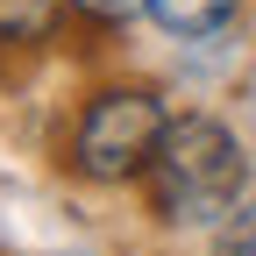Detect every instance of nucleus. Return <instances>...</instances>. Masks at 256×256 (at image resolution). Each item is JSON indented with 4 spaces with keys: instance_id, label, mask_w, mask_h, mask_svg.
<instances>
[{
    "instance_id": "obj_1",
    "label": "nucleus",
    "mask_w": 256,
    "mask_h": 256,
    "mask_svg": "<svg viewBox=\"0 0 256 256\" xmlns=\"http://www.w3.org/2000/svg\"><path fill=\"white\" fill-rule=\"evenodd\" d=\"M249 150L220 114H171L164 142L150 156V220L156 228H228V214L249 200Z\"/></svg>"
},
{
    "instance_id": "obj_2",
    "label": "nucleus",
    "mask_w": 256,
    "mask_h": 256,
    "mask_svg": "<svg viewBox=\"0 0 256 256\" xmlns=\"http://www.w3.org/2000/svg\"><path fill=\"white\" fill-rule=\"evenodd\" d=\"M164 128H171V107L156 86H100L86 92L72 121V171L86 185H128L150 171Z\"/></svg>"
},
{
    "instance_id": "obj_3",
    "label": "nucleus",
    "mask_w": 256,
    "mask_h": 256,
    "mask_svg": "<svg viewBox=\"0 0 256 256\" xmlns=\"http://www.w3.org/2000/svg\"><path fill=\"white\" fill-rule=\"evenodd\" d=\"M242 14V0H150V22L164 28L171 43H192V36H214Z\"/></svg>"
},
{
    "instance_id": "obj_4",
    "label": "nucleus",
    "mask_w": 256,
    "mask_h": 256,
    "mask_svg": "<svg viewBox=\"0 0 256 256\" xmlns=\"http://www.w3.org/2000/svg\"><path fill=\"white\" fill-rule=\"evenodd\" d=\"M72 0H0V50H36L57 36Z\"/></svg>"
},
{
    "instance_id": "obj_5",
    "label": "nucleus",
    "mask_w": 256,
    "mask_h": 256,
    "mask_svg": "<svg viewBox=\"0 0 256 256\" xmlns=\"http://www.w3.org/2000/svg\"><path fill=\"white\" fill-rule=\"evenodd\" d=\"M72 14L100 22V28H128V22H142V14H150V0H72Z\"/></svg>"
},
{
    "instance_id": "obj_6",
    "label": "nucleus",
    "mask_w": 256,
    "mask_h": 256,
    "mask_svg": "<svg viewBox=\"0 0 256 256\" xmlns=\"http://www.w3.org/2000/svg\"><path fill=\"white\" fill-rule=\"evenodd\" d=\"M214 256H256V228H220V249Z\"/></svg>"
},
{
    "instance_id": "obj_7",
    "label": "nucleus",
    "mask_w": 256,
    "mask_h": 256,
    "mask_svg": "<svg viewBox=\"0 0 256 256\" xmlns=\"http://www.w3.org/2000/svg\"><path fill=\"white\" fill-rule=\"evenodd\" d=\"M249 121H256V86H249Z\"/></svg>"
}]
</instances>
